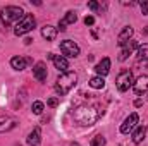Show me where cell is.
Masks as SVG:
<instances>
[{"label":"cell","instance_id":"1","mask_svg":"<svg viewBox=\"0 0 148 146\" xmlns=\"http://www.w3.org/2000/svg\"><path fill=\"white\" fill-rule=\"evenodd\" d=\"M102 113H103V110H97L95 107L81 105L73 112V117L79 126H93Z\"/></svg>","mask_w":148,"mask_h":146},{"label":"cell","instance_id":"2","mask_svg":"<svg viewBox=\"0 0 148 146\" xmlns=\"http://www.w3.org/2000/svg\"><path fill=\"white\" fill-rule=\"evenodd\" d=\"M76 83H77V74L76 72H73V71L62 72L57 77V81H55V91L60 96H64V95H67L74 86H76Z\"/></svg>","mask_w":148,"mask_h":146},{"label":"cell","instance_id":"3","mask_svg":"<svg viewBox=\"0 0 148 146\" xmlns=\"http://www.w3.org/2000/svg\"><path fill=\"white\" fill-rule=\"evenodd\" d=\"M24 16H26L24 10H23L21 7H17V5H7V7L2 9V12H0V19H2V23H3L5 28H7L9 24H12L14 21L19 23Z\"/></svg>","mask_w":148,"mask_h":146},{"label":"cell","instance_id":"4","mask_svg":"<svg viewBox=\"0 0 148 146\" xmlns=\"http://www.w3.org/2000/svg\"><path fill=\"white\" fill-rule=\"evenodd\" d=\"M35 24H36L35 16H33V14H26V16H24V17L16 24V28H14V35H16V36H23V35H26V33L33 31Z\"/></svg>","mask_w":148,"mask_h":146},{"label":"cell","instance_id":"5","mask_svg":"<svg viewBox=\"0 0 148 146\" xmlns=\"http://www.w3.org/2000/svg\"><path fill=\"white\" fill-rule=\"evenodd\" d=\"M133 72L131 71H127V69H124V71H121L119 76H117V79H115V84H117V89L121 91V93H126L131 86H133Z\"/></svg>","mask_w":148,"mask_h":146},{"label":"cell","instance_id":"6","mask_svg":"<svg viewBox=\"0 0 148 146\" xmlns=\"http://www.w3.org/2000/svg\"><path fill=\"white\" fill-rule=\"evenodd\" d=\"M60 52L64 53V57L74 59V57L79 55V46L73 40H64V41H60Z\"/></svg>","mask_w":148,"mask_h":146},{"label":"cell","instance_id":"7","mask_svg":"<svg viewBox=\"0 0 148 146\" xmlns=\"http://www.w3.org/2000/svg\"><path fill=\"white\" fill-rule=\"evenodd\" d=\"M138 120H140L138 113H136V112H134V113H131V115H129V117L122 122V126H121V132H122V134H129V132L136 127Z\"/></svg>","mask_w":148,"mask_h":146},{"label":"cell","instance_id":"8","mask_svg":"<svg viewBox=\"0 0 148 146\" xmlns=\"http://www.w3.org/2000/svg\"><path fill=\"white\" fill-rule=\"evenodd\" d=\"M48 59L53 62L55 69H59L60 72H67V69H69V62H67V59H66V57H62V55H53V53H48Z\"/></svg>","mask_w":148,"mask_h":146},{"label":"cell","instance_id":"9","mask_svg":"<svg viewBox=\"0 0 148 146\" xmlns=\"http://www.w3.org/2000/svg\"><path fill=\"white\" fill-rule=\"evenodd\" d=\"M133 89H134L136 95H145V93H147L148 91V76L147 74L140 76V77L133 83Z\"/></svg>","mask_w":148,"mask_h":146},{"label":"cell","instance_id":"10","mask_svg":"<svg viewBox=\"0 0 148 146\" xmlns=\"http://www.w3.org/2000/svg\"><path fill=\"white\" fill-rule=\"evenodd\" d=\"M95 72H97V76H100V77H105L107 74L110 72V59H109V57L102 59V60L95 65Z\"/></svg>","mask_w":148,"mask_h":146},{"label":"cell","instance_id":"11","mask_svg":"<svg viewBox=\"0 0 148 146\" xmlns=\"http://www.w3.org/2000/svg\"><path fill=\"white\" fill-rule=\"evenodd\" d=\"M16 127V120L9 115H0V134Z\"/></svg>","mask_w":148,"mask_h":146},{"label":"cell","instance_id":"12","mask_svg":"<svg viewBox=\"0 0 148 146\" xmlns=\"http://www.w3.org/2000/svg\"><path fill=\"white\" fill-rule=\"evenodd\" d=\"M33 76L36 77L40 83L47 81V65H45V62H38L36 65L33 67Z\"/></svg>","mask_w":148,"mask_h":146},{"label":"cell","instance_id":"13","mask_svg":"<svg viewBox=\"0 0 148 146\" xmlns=\"http://www.w3.org/2000/svg\"><path fill=\"white\" fill-rule=\"evenodd\" d=\"M140 45L136 43V41H133V40H129L126 45H124V48H122V52H121V55H119V60H126L131 53H133V50L134 48H138Z\"/></svg>","mask_w":148,"mask_h":146},{"label":"cell","instance_id":"14","mask_svg":"<svg viewBox=\"0 0 148 146\" xmlns=\"http://www.w3.org/2000/svg\"><path fill=\"white\" fill-rule=\"evenodd\" d=\"M133 33H134V29H133L131 26H126V28H124V29L119 33V41H117V43H119V46H124V45H126V43L131 40Z\"/></svg>","mask_w":148,"mask_h":146},{"label":"cell","instance_id":"15","mask_svg":"<svg viewBox=\"0 0 148 146\" xmlns=\"http://www.w3.org/2000/svg\"><path fill=\"white\" fill-rule=\"evenodd\" d=\"M28 145L29 146H38L41 143V131H40V127H35L29 134H28Z\"/></svg>","mask_w":148,"mask_h":146},{"label":"cell","instance_id":"16","mask_svg":"<svg viewBox=\"0 0 148 146\" xmlns=\"http://www.w3.org/2000/svg\"><path fill=\"white\" fill-rule=\"evenodd\" d=\"M28 62H31V59H23V57H12L10 59V65L16 71H24Z\"/></svg>","mask_w":148,"mask_h":146},{"label":"cell","instance_id":"17","mask_svg":"<svg viewBox=\"0 0 148 146\" xmlns=\"http://www.w3.org/2000/svg\"><path fill=\"white\" fill-rule=\"evenodd\" d=\"M76 21H77V16H76V12L69 10V12L66 14V17H64V19L59 23V29H60V31H66V26H67V24H74Z\"/></svg>","mask_w":148,"mask_h":146},{"label":"cell","instance_id":"18","mask_svg":"<svg viewBox=\"0 0 148 146\" xmlns=\"http://www.w3.org/2000/svg\"><path fill=\"white\" fill-rule=\"evenodd\" d=\"M41 36L45 38L47 41H53L55 36H57V28H53V26H50V24L43 26V28H41Z\"/></svg>","mask_w":148,"mask_h":146},{"label":"cell","instance_id":"19","mask_svg":"<svg viewBox=\"0 0 148 146\" xmlns=\"http://www.w3.org/2000/svg\"><path fill=\"white\" fill-rule=\"evenodd\" d=\"M145 134H147V127H145V126H138V127L134 129V132H133V143H134V145L143 143Z\"/></svg>","mask_w":148,"mask_h":146},{"label":"cell","instance_id":"20","mask_svg":"<svg viewBox=\"0 0 148 146\" xmlns=\"http://www.w3.org/2000/svg\"><path fill=\"white\" fill-rule=\"evenodd\" d=\"M93 89H102L103 86H105V79L103 77H100V76H95V77H91L90 79V83H88Z\"/></svg>","mask_w":148,"mask_h":146},{"label":"cell","instance_id":"21","mask_svg":"<svg viewBox=\"0 0 148 146\" xmlns=\"http://www.w3.org/2000/svg\"><path fill=\"white\" fill-rule=\"evenodd\" d=\"M138 60H148V43H143L138 46Z\"/></svg>","mask_w":148,"mask_h":146},{"label":"cell","instance_id":"22","mask_svg":"<svg viewBox=\"0 0 148 146\" xmlns=\"http://www.w3.org/2000/svg\"><path fill=\"white\" fill-rule=\"evenodd\" d=\"M105 143H107V141H105V138H103L102 134H97V136L91 139V145H90V146H105Z\"/></svg>","mask_w":148,"mask_h":146},{"label":"cell","instance_id":"23","mask_svg":"<svg viewBox=\"0 0 148 146\" xmlns=\"http://www.w3.org/2000/svg\"><path fill=\"white\" fill-rule=\"evenodd\" d=\"M31 110H33V113L40 115V113L45 110V105H43V102H33V105H31Z\"/></svg>","mask_w":148,"mask_h":146},{"label":"cell","instance_id":"24","mask_svg":"<svg viewBox=\"0 0 148 146\" xmlns=\"http://www.w3.org/2000/svg\"><path fill=\"white\" fill-rule=\"evenodd\" d=\"M84 24H86V26H93V24H95V17H93V16H86V17H84Z\"/></svg>","mask_w":148,"mask_h":146},{"label":"cell","instance_id":"25","mask_svg":"<svg viewBox=\"0 0 148 146\" xmlns=\"http://www.w3.org/2000/svg\"><path fill=\"white\" fill-rule=\"evenodd\" d=\"M47 105H48V107H52V108H55V107L59 105V98H50V100L47 102Z\"/></svg>","mask_w":148,"mask_h":146},{"label":"cell","instance_id":"26","mask_svg":"<svg viewBox=\"0 0 148 146\" xmlns=\"http://www.w3.org/2000/svg\"><path fill=\"white\" fill-rule=\"evenodd\" d=\"M98 7H100V5H98V2H93V0H91V2H88V9H90V10H97Z\"/></svg>","mask_w":148,"mask_h":146},{"label":"cell","instance_id":"27","mask_svg":"<svg viewBox=\"0 0 148 146\" xmlns=\"http://www.w3.org/2000/svg\"><path fill=\"white\" fill-rule=\"evenodd\" d=\"M140 5H141V10H143V14H145V16H148V2H141Z\"/></svg>","mask_w":148,"mask_h":146},{"label":"cell","instance_id":"28","mask_svg":"<svg viewBox=\"0 0 148 146\" xmlns=\"http://www.w3.org/2000/svg\"><path fill=\"white\" fill-rule=\"evenodd\" d=\"M134 105H136V107H141V105H143V102H141V100H136V102H134Z\"/></svg>","mask_w":148,"mask_h":146},{"label":"cell","instance_id":"29","mask_svg":"<svg viewBox=\"0 0 148 146\" xmlns=\"http://www.w3.org/2000/svg\"><path fill=\"white\" fill-rule=\"evenodd\" d=\"M71 146H79V145H77V143H73V145H71Z\"/></svg>","mask_w":148,"mask_h":146}]
</instances>
